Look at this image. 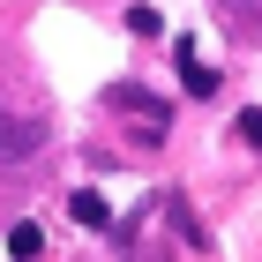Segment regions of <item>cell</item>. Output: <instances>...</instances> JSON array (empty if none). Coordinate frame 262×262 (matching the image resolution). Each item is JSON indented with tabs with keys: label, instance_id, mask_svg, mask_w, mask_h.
Wrapping results in <instances>:
<instances>
[{
	"label": "cell",
	"instance_id": "6da1fadb",
	"mask_svg": "<svg viewBox=\"0 0 262 262\" xmlns=\"http://www.w3.org/2000/svg\"><path fill=\"white\" fill-rule=\"evenodd\" d=\"M105 105H113L120 120H135V135H142V142H165V127H172L165 98H150L142 82H113V90H105Z\"/></svg>",
	"mask_w": 262,
	"mask_h": 262
},
{
	"label": "cell",
	"instance_id": "7a4b0ae2",
	"mask_svg": "<svg viewBox=\"0 0 262 262\" xmlns=\"http://www.w3.org/2000/svg\"><path fill=\"white\" fill-rule=\"evenodd\" d=\"M38 150V120H15V113H0V172L8 165H23Z\"/></svg>",
	"mask_w": 262,
	"mask_h": 262
},
{
	"label": "cell",
	"instance_id": "3957f363",
	"mask_svg": "<svg viewBox=\"0 0 262 262\" xmlns=\"http://www.w3.org/2000/svg\"><path fill=\"white\" fill-rule=\"evenodd\" d=\"M172 60H180V82L195 90V98H217V75H210V60L195 53V38H180V45H172Z\"/></svg>",
	"mask_w": 262,
	"mask_h": 262
},
{
	"label": "cell",
	"instance_id": "277c9868",
	"mask_svg": "<svg viewBox=\"0 0 262 262\" xmlns=\"http://www.w3.org/2000/svg\"><path fill=\"white\" fill-rule=\"evenodd\" d=\"M165 217H172V232H180L187 247H210V232L195 225V210H187V195H165Z\"/></svg>",
	"mask_w": 262,
	"mask_h": 262
},
{
	"label": "cell",
	"instance_id": "5b68a950",
	"mask_svg": "<svg viewBox=\"0 0 262 262\" xmlns=\"http://www.w3.org/2000/svg\"><path fill=\"white\" fill-rule=\"evenodd\" d=\"M68 210H75V225H90V232H105V225H113V210H105V195H90V187H82V195L68 202Z\"/></svg>",
	"mask_w": 262,
	"mask_h": 262
},
{
	"label": "cell",
	"instance_id": "8992f818",
	"mask_svg": "<svg viewBox=\"0 0 262 262\" xmlns=\"http://www.w3.org/2000/svg\"><path fill=\"white\" fill-rule=\"evenodd\" d=\"M217 15L232 30H262V0H217Z\"/></svg>",
	"mask_w": 262,
	"mask_h": 262
},
{
	"label": "cell",
	"instance_id": "52a82bcc",
	"mask_svg": "<svg viewBox=\"0 0 262 262\" xmlns=\"http://www.w3.org/2000/svg\"><path fill=\"white\" fill-rule=\"evenodd\" d=\"M38 255H45L38 225H15V232H8V262H38Z\"/></svg>",
	"mask_w": 262,
	"mask_h": 262
},
{
	"label": "cell",
	"instance_id": "ba28073f",
	"mask_svg": "<svg viewBox=\"0 0 262 262\" xmlns=\"http://www.w3.org/2000/svg\"><path fill=\"white\" fill-rule=\"evenodd\" d=\"M240 142H247V150H262V113H240Z\"/></svg>",
	"mask_w": 262,
	"mask_h": 262
}]
</instances>
